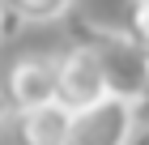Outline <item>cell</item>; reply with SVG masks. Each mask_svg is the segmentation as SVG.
<instances>
[{"label":"cell","instance_id":"8992f818","mask_svg":"<svg viewBox=\"0 0 149 145\" xmlns=\"http://www.w3.org/2000/svg\"><path fill=\"white\" fill-rule=\"evenodd\" d=\"M22 22H56L72 9V0H4Z\"/></svg>","mask_w":149,"mask_h":145},{"label":"cell","instance_id":"52a82bcc","mask_svg":"<svg viewBox=\"0 0 149 145\" xmlns=\"http://www.w3.org/2000/svg\"><path fill=\"white\" fill-rule=\"evenodd\" d=\"M119 30L149 56V0H128V13H124V26Z\"/></svg>","mask_w":149,"mask_h":145},{"label":"cell","instance_id":"5b68a950","mask_svg":"<svg viewBox=\"0 0 149 145\" xmlns=\"http://www.w3.org/2000/svg\"><path fill=\"white\" fill-rule=\"evenodd\" d=\"M68 128H72V111L60 102H47L34 111H13L9 137H13V145H64Z\"/></svg>","mask_w":149,"mask_h":145},{"label":"cell","instance_id":"ba28073f","mask_svg":"<svg viewBox=\"0 0 149 145\" xmlns=\"http://www.w3.org/2000/svg\"><path fill=\"white\" fill-rule=\"evenodd\" d=\"M128 107H132V128H136V132H145V128H149V81H145V90H141ZM136 132H132V137H136Z\"/></svg>","mask_w":149,"mask_h":145},{"label":"cell","instance_id":"8fae6325","mask_svg":"<svg viewBox=\"0 0 149 145\" xmlns=\"http://www.w3.org/2000/svg\"><path fill=\"white\" fill-rule=\"evenodd\" d=\"M128 145H149V128H145V132H136V137H132Z\"/></svg>","mask_w":149,"mask_h":145},{"label":"cell","instance_id":"30bf717a","mask_svg":"<svg viewBox=\"0 0 149 145\" xmlns=\"http://www.w3.org/2000/svg\"><path fill=\"white\" fill-rule=\"evenodd\" d=\"M9 124H13V107L4 98V90H0V137H9Z\"/></svg>","mask_w":149,"mask_h":145},{"label":"cell","instance_id":"3957f363","mask_svg":"<svg viewBox=\"0 0 149 145\" xmlns=\"http://www.w3.org/2000/svg\"><path fill=\"white\" fill-rule=\"evenodd\" d=\"M4 98L13 111H34V107L56 102V56L30 51L13 60V68L4 73Z\"/></svg>","mask_w":149,"mask_h":145},{"label":"cell","instance_id":"277c9868","mask_svg":"<svg viewBox=\"0 0 149 145\" xmlns=\"http://www.w3.org/2000/svg\"><path fill=\"white\" fill-rule=\"evenodd\" d=\"M132 132H136L132 128V107L124 98H102L98 107L72 115L64 145H128Z\"/></svg>","mask_w":149,"mask_h":145},{"label":"cell","instance_id":"7a4b0ae2","mask_svg":"<svg viewBox=\"0 0 149 145\" xmlns=\"http://www.w3.org/2000/svg\"><path fill=\"white\" fill-rule=\"evenodd\" d=\"M102 98H111V94H107V81H102V68H98L94 51L81 43H68L56 56V102L77 115V111L98 107Z\"/></svg>","mask_w":149,"mask_h":145},{"label":"cell","instance_id":"6da1fadb","mask_svg":"<svg viewBox=\"0 0 149 145\" xmlns=\"http://www.w3.org/2000/svg\"><path fill=\"white\" fill-rule=\"evenodd\" d=\"M72 43H81V47L94 51V60H98V68H102V81H107V94H111V98L132 102L141 90H145V81H149V56L119 30V26L77 22V26H72Z\"/></svg>","mask_w":149,"mask_h":145},{"label":"cell","instance_id":"9c48e42d","mask_svg":"<svg viewBox=\"0 0 149 145\" xmlns=\"http://www.w3.org/2000/svg\"><path fill=\"white\" fill-rule=\"evenodd\" d=\"M17 26H22V17H17V13H13L9 4H4V0H0V39L17 34Z\"/></svg>","mask_w":149,"mask_h":145}]
</instances>
